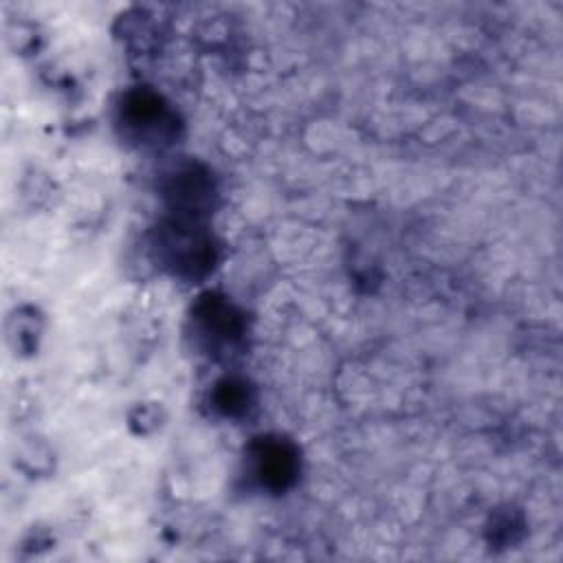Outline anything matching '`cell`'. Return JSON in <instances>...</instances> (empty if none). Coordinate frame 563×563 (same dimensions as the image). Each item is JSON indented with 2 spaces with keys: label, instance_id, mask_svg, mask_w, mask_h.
<instances>
[{
  "label": "cell",
  "instance_id": "2",
  "mask_svg": "<svg viewBox=\"0 0 563 563\" xmlns=\"http://www.w3.org/2000/svg\"><path fill=\"white\" fill-rule=\"evenodd\" d=\"M119 121L128 136L139 143H163L174 134V114L163 106L161 97L147 90L130 92L121 103Z\"/></svg>",
  "mask_w": 563,
  "mask_h": 563
},
{
  "label": "cell",
  "instance_id": "3",
  "mask_svg": "<svg viewBox=\"0 0 563 563\" xmlns=\"http://www.w3.org/2000/svg\"><path fill=\"white\" fill-rule=\"evenodd\" d=\"M251 462L260 484L273 490H284L286 486H290L299 468L295 446L284 442L282 438H262L251 449Z\"/></svg>",
  "mask_w": 563,
  "mask_h": 563
},
{
  "label": "cell",
  "instance_id": "5",
  "mask_svg": "<svg viewBox=\"0 0 563 563\" xmlns=\"http://www.w3.org/2000/svg\"><path fill=\"white\" fill-rule=\"evenodd\" d=\"M249 389L244 383L224 380L216 391V407L227 416H238L249 407Z\"/></svg>",
  "mask_w": 563,
  "mask_h": 563
},
{
  "label": "cell",
  "instance_id": "1",
  "mask_svg": "<svg viewBox=\"0 0 563 563\" xmlns=\"http://www.w3.org/2000/svg\"><path fill=\"white\" fill-rule=\"evenodd\" d=\"M158 253L185 277H198L209 271L213 262L211 238L196 227V218L172 220L158 233Z\"/></svg>",
  "mask_w": 563,
  "mask_h": 563
},
{
  "label": "cell",
  "instance_id": "4",
  "mask_svg": "<svg viewBox=\"0 0 563 563\" xmlns=\"http://www.w3.org/2000/svg\"><path fill=\"white\" fill-rule=\"evenodd\" d=\"M194 321L209 345H229L240 332V321L231 306L216 297H205V301L198 303Z\"/></svg>",
  "mask_w": 563,
  "mask_h": 563
}]
</instances>
